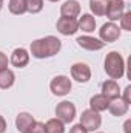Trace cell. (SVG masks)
<instances>
[{
  "label": "cell",
  "instance_id": "obj_1",
  "mask_svg": "<svg viewBox=\"0 0 131 133\" xmlns=\"http://www.w3.org/2000/svg\"><path fill=\"white\" fill-rule=\"evenodd\" d=\"M62 48V42L60 39L54 37V36H46L42 39H37L31 42V54L35 59H48L56 56Z\"/></svg>",
  "mask_w": 131,
  "mask_h": 133
},
{
  "label": "cell",
  "instance_id": "obj_2",
  "mask_svg": "<svg viewBox=\"0 0 131 133\" xmlns=\"http://www.w3.org/2000/svg\"><path fill=\"white\" fill-rule=\"evenodd\" d=\"M105 73L111 79H120L125 74V61L117 51H111L105 57Z\"/></svg>",
  "mask_w": 131,
  "mask_h": 133
},
{
  "label": "cell",
  "instance_id": "obj_3",
  "mask_svg": "<svg viewBox=\"0 0 131 133\" xmlns=\"http://www.w3.org/2000/svg\"><path fill=\"white\" fill-rule=\"evenodd\" d=\"M71 87H72L71 79H69L68 76H63V74L56 76V77L51 81V84H49L51 93H53L54 96H66V95L71 91Z\"/></svg>",
  "mask_w": 131,
  "mask_h": 133
},
{
  "label": "cell",
  "instance_id": "obj_4",
  "mask_svg": "<svg viewBox=\"0 0 131 133\" xmlns=\"http://www.w3.org/2000/svg\"><path fill=\"white\" fill-rule=\"evenodd\" d=\"M56 116L63 124L72 122L74 118H76V107H74V104L69 102V101H62L60 104H57V107H56Z\"/></svg>",
  "mask_w": 131,
  "mask_h": 133
},
{
  "label": "cell",
  "instance_id": "obj_5",
  "mask_svg": "<svg viewBox=\"0 0 131 133\" xmlns=\"http://www.w3.org/2000/svg\"><path fill=\"white\" fill-rule=\"evenodd\" d=\"M80 124L88 130V132H96L99 127L102 125V116L99 115L97 111L94 110H85L82 111V116H80Z\"/></svg>",
  "mask_w": 131,
  "mask_h": 133
},
{
  "label": "cell",
  "instance_id": "obj_6",
  "mask_svg": "<svg viewBox=\"0 0 131 133\" xmlns=\"http://www.w3.org/2000/svg\"><path fill=\"white\" fill-rule=\"evenodd\" d=\"M99 36L103 43H111L120 37V30L114 22H108V23L102 25V28L99 30Z\"/></svg>",
  "mask_w": 131,
  "mask_h": 133
},
{
  "label": "cell",
  "instance_id": "obj_7",
  "mask_svg": "<svg viewBox=\"0 0 131 133\" xmlns=\"http://www.w3.org/2000/svg\"><path fill=\"white\" fill-rule=\"evenodd\" d=\"M71 77L77 82L85 84L91 79V68L83 62H76L71 66Z\"/></svg>",
  "mask_w": 131,
  "mask_h": 133
},
{
  "label": "cell",
  "instance_id": "obj_8",
  "mask_svg": "<svg viewBox=\"0 0 131 133\" xmlns=\"http://www.w3.org/2000/svg\"><path fill=\"white\" fill-rule=\"evenodd\" d=\"M125 12V2L123 0H110L108 6H106V17L110 19V22H116L120 20V17Z\"/></svg>",
  "mask_w": 131,
  "mask_h": 133
},
{
  "label": "cell",
  "instance_id": "obj_9",
  "mask_svg": "<svg viewBox=\"0 0 131 133\" xmlns=\"http://www.w3.org/2000/svg\"><path fill=\"white\" fill-rule=\"evenodd\" d=\"M56 28L57 31L63 36H72V34L77 33L79 30V23H77V19H71V17H60L56 23Z\"/></svg>",
  "mask_w": 131,
  "mask_h": 133
},
{
  "label": "cell",
  "instance_id": "obj_10",
  "mask_svg": "<svg viewBox=\"0 0 131 133\" xmlns=\"http://www.w3.org/2000/svg\"><path fill=\"white\" fill-rule=\"evenodd\" d=\"M77 45L83 50H88V51H99L105 46V43L100 40V39H96V37H91V36H80L76 39Z\"/></svg>",
  "mask_w": 131,
  "mask_h": 133
},
{
  "label": "cell",
  "instance_id": "obj_11",
  "mask_svg": "<svg viewBox=\"0 0 131 133\" xmlns=\"http://www.w3.org/2000/svg\"><path fill=\"white\" fill-rule=\"evenodd\" d=\"M9 62H11V65L16 66V68H25L30 64V53L25 48H16L12 51V54H11Z\"/></svg>",
  "mask_w": 131,
  "mask_h": 133
},
{
  "label": "cell",
  "instance_id": "obj_12",
  "mask_svg": "<svg viewBox=\"0 0 131 133\" xmlns=\"http://www.w3.org/2000/svg\"><path fill=\"white\" fill-rule=\"evenodd\" d=\"M34 122H35V119L33 118V115H30L26 111L19 113L17 118H16V127H17V130L20 133H28Z\"/></svg>",
  "mask_w": 131,
  "mask_h": 133
},
{
  "label": "cell",
  "instance_id": "obj_13",
  "mask_svg": "<svg viewBox=\"0 0 131 133\" xmlns=\"http://www.w3.org/2000/svg\"><path fill=\"white\" fill-rule=\"evenodd\" d=\"M102 95L106 96L110 101L120 98V88H119V84H117L114 79L105 81V82L102 84Z\"/></svg>",
  "mask_w": 131,
  "mask_h": 133
},
{
  "label": "cell",
  "instance_id": "obj_14",
  "mask_svg": "<svg viewBox=\"0 0 131 133\" xmlns=\"http://www.w3.org/2000/svg\"><path fill=\"white\" fill-rule=\"evenodd\" d=\"M60 14H62V17L76 19L80 14V3L77 0H66L65 3L60 6Z\"/></svg>",
  "mask_w": 131,
  "mask_h": 133
},
{
  "label": "cell",
  "instance_id": "obj_15",
  "mask_svg": "<svg viewBox=\"0 0 131 133\" xmlns=\"http://www.w3.org/2000/svg\"><path fill=\"white\" fill-rule=\"evenodd\" d=\"M128 104L127 102H123V101L120 99V98H117V99H113L110 101V105H108V110H110V113L113 115V116H123V115H127V111H128Z\"/></svg>",
  "mask_w": 131,
  "mask_h": 133
},
{
  "label": "cell",
  "instance_id": "obj_16",
  "mask_svg": "<svg viewBox=\"0 0 131 133\" xmlns=\"http://www.w3.org/2000/svg\"><path fill=\"white\" fill-rule=\"evenodd\" d=\"M108 105H110V99L106 98V96H103V95H94L91 99H90V107H91V110H94V111H105V110H108Z\"/></svg>",
  "mask_w": 131,
  "mask_h": 133
},
{
  "label": "cell",
  "instance_id": "obj_17",
  "mask_svg": "<svg viewBox=\"0 0 131 133\" xmlns=\"http://www.w3.org/2000/svg\"><path fill=\"white\" fill-rule=\"evenodd\" d=\"M79 30H82L83 33H93L96 30V19L91 14H83L79 20Z\"/></svg>",
  "mask_w": 131,
  "mask_h": 133
},
{
  "label": "cell",
  "instance_id": "obj_18",
  "mask_svg": "<svg viewBox=\"0 0 131 133\" xmlns=\"http://www.w3.org/2000/svg\"><path fill=\"white\" fill-rule=\"evenodd\" d=\"M14 81H16V74H14V71H11V70H3V71H0V88L2 90H8V88H11L12 85H14Z\"/></svg>",
  "mask_w": 131,
  "mask_h": 133
},
{
  "label": "cell",
  "instance_id": "obj_19",
  "mask_svg": "<svg viewBox=\"0 0 131 133\" xmlns=\"http://www.w3.org/2000/svg\"><path fill=\"white\" fill-rule=\"evenodd\" d=\"M45 132L46 133H65V124L57 119V118H53L49 121H46L45 124Z\"/></svg>",
  "mask_w": 131,
  "mask_h": 133
},
{
  "label": "cell",
  "instance_id": "obj_20",
  "mask_svg": "<svg viewBox=\"0 0 131 133\" xmlns=\"http://www.w3.org/2000/svg\"><path fill=\"white\" fill-rule=\"evenodd\" d=\"M110 0H90V9L94 16H105Z\"/></svg>",
  "mask_w": 131,
  "mask_h": 133
},
{
  "label": "cell",
  "instance_id": "obj_21",
  "mask_svg": "<svg viewBox=\"0 0 131 133\" xmlns=\"http://www.w3.org/2000/svg\"><path fill=\"white\" fill-rule=\"evenodd\" d=\"M8 8H9V11L12 14L20 16V14H25L26 12V2L25 0H9Z\"/></svg>",
  "mask_w": 131,
  "mask_h": 133
},
{
  "label": "cell",
  "instance_id": "obj_22",
  "mask_svg": "<svg viewBox=\"0 0 131 133\" xmlns=\"http://www.w3.org/2000/svg\"><path fill=\"white\" fill-rule=\"evenodd\" d=\"M26 2V11L31 14H37L43 9V0H25Z\"/></svg>",
  "mask_w": 131,
  "mask_h": 133
},
{
  "label": "cell",
  "instance_id": "obj_23",
  "mask_svg": "<svg viewBox=\"0 0 131 133\" xmlns=\"http://www.w3.org/2000/svg\"><path fill=\"white\" fill-rule=\"evenodd\" d=\"M120 28L125 31H131V11L123 12V16L120 17Z\"/></svg>",
  "mask_w": 131,
  "mask_h": 133
},
{
  "label": "cell",
  "instance_id": "obj_24",
  "mask_svg": "<svg viewBox=\"0 0 131 133\" xmlns=\"http://www.w3.org/2000/svg\"><path fill=\"white\" fill-rule=\"evenodd\" d=\"M28 133H46L45 132V124L43 122H39V121H35L33 124V127L30 129V132Z\"/></svg>",
  "mask_w": 131,
  "mask_h": 133
},
{
  "label": "cell",
  "instance_id": "obj_25",
  "mask_svg": "<svg viewBox=\"0 0 131 133\" xmlns=\"http://www.w3.org/2000/svg\"><path fill=\"white\" fill-rule=\"evenodd\" d=\"M6 68H8V57H6L5 53L0 51V71H3Z\"/></svg>",
  "mask_w": 131,
  "mask_h": 133
},
{
  "label": "cell",
  "instance_id": "obj_26",
  "mask_svg": "<svg viewBox=\"0 0 131 133\" xmlns=\"http://www.w3.org/2000/svg\"><path fill=\"white\" fill-rule=\"evenodd\" d=\"M69 133H88V130H86L82 124H76L74 127H71Z\"/></svg>",
  "mask_w": 131,
  "mask_h": 133
},
{
  "label": "cell",
  "instance_id": "obj_27",
  "mask_svg": "<svg viewBox=\"0 0 131 133\" xmlns=\"http://www.w3.org/2000/svg\"><path fill=\"white\" fill-rule=\"evenodd\" d=\"M130 91H131V85H128V87L125 88V93H123V98H120V99L123 101V102H127L128 105H130Z\"/></svg>",
  "mask_w": 131,
  "mask_h": 133
},
{
  "label": "cell",
  "instance_id": "obj_28",
  "mask_svg": "<svg viewBox=\"0 0 131 133\" xmlns=\"http://www.w3.org/2000/svg\"><path fill=\"white\" fill-rule=\"evenodd\" d=\"M6 132V121H5V118L0 115V133H5Z\"/></svg>",
  "mask_w": 131,
  "mask_h": 133
},
{
  "label": "cell",
  "instance_id": "obj_29",
  "mask_svg": "<svg viewBox=\"0 0 131 133\" xmlns=\"http://www.w3.org/2000/svg\"><path fill=\"white\" fill-rule=\"evenodd\" d=\"M130 124H131V121L128 119V121L125 122V125H123V127H125V133H131L130 132Z\"/></svg>",
  "mask_w": 131,
  "mask_h": 133
},
{
  "label": "cell",
  "instance_id": "obj_30",
  "mask_svg": "<svg viewBox=\"0 0 131 133\" xmlns=\"http://www.w3.org/2000/svg\"><path fill=\"white\" fill-rule=\"evenodd\" d=\"M2 5H3V3H2V0H0V9H2Z\"/></svg>",
  "mask_w": 131,
  "mask_h": 133
},
{
  "label": "cell",
  "instance_id": "obj_31",
  "mask_svg": "<svg viewBox=\"0 0 131 133\" xmlns=\"http://www.w3.org/2000/svg\"><path fill=\"white\" fill-rule=\"evenodd\" d=\"M49 2H59V0H49Z\"/></svg>",
  "mask_w": 131,
  "mask_h": 133
},
{
  "label": "cell",
  "instance_id": "obj_32",
  "mask_svg": "<svg viewBox=\"0 0 131 133\" xmlns=\"http://www.w3.org/2000/svg\"><path fill=\"white\" fill-rule=\"evenodd\" d=\"M97 133H102V132H97Z\"/></svg>",
  "mask_w": 131,
  "mask_h": 133
}]
</instances>
